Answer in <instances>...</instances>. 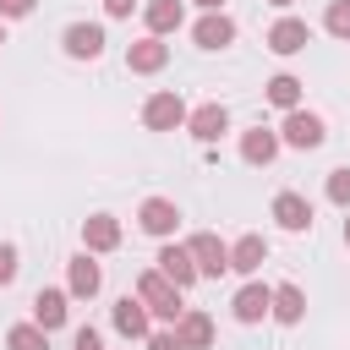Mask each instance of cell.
<instances>
[{
    "mask_svg": "<svg viewBox=\"0 0 350 350\" xmlns=\"http://www.w3.org/2000/svg\"><path fill=\"white\" fill-rule=\"evenodd\" d=\"M137 295L148 301V312H153L159 323H180V312H186V306H180V284L164 279L159 268H148V273L137 279Z\"/></svg>",
    "mask_w": 350,
    "mask_h": 350,
    "instance_id": "cell-1",
    "label": "cell"
},
{
    "mask_svg": "<svg viewBox=\"0 0 350 350\" xmlns=\"http://www.w3.org/2000/svg\"><path fill=\"white\" fill-rule=\"evenodd\" d=\"M323 137H328L323 115H312V109H284V126H279V142H284V148L312 153V148H323Z\"/></svg>",
    "mask_w": 350,
    "mask_h": 350,
    "instance_id": "cell-2",
    "label": "cell"
},
{
    "mask_svg": "<svg viewBox=\"0 0 350 350\" xmlns=\"http://www.w3.org/2000/svg\"><path fill=\"white\" fill-rule=\"evenodd\" d=\"M186 115H191V109H186V98H180V93H170V88H164V93H153V98L142 104V126H148V131H175V126H186Z\"/></svg>",
    "mask_w": 350,
    "mask_h": 350,
    "instance_id": "cell-3",
    "label": "cell"
},
{
    "mask_svg": "<svg viewBox=\"0 0 350 350\" xmlns=\"http://www.w3.org/2000/svg\"><path fill=\"white\" fill-rule=\"evenodd\" d=\"M186 246H191V262H197V273H202V279H219V273L230 268V246H224L213 230H197Z\"/></svg>",
    "mask_w": 350,
    "mask_h": 350,
    "instance_id": "cell-4",
    "label": "cell"
},
{
    "mask_svg": "<svg viewBox=\"0 0 350 350\" xmlns=\"http://www.w3.org/2000/svg\"><path fill=\"white\" fill-rule=\"evenodd\" d=\"M98 284H104V268L93 262V252H77V257L66 262V290H71V301H93Z\"/></svg>",
    "mask_w": 350,
    "mask_h": 350,
    "instance_id": "cell-5",
    "label": "cell"
},
{
    "mask_svg": "<svg viewBox=\"0 0 350 350\" xmlns=\"http://www.w3.org/2000/svg\"><path fill=\"white\" fill-rule=\"evenodd\" d=\"M137 224H142L148 235H159V241H170V235L180 230V208H175L170 197H148V202L137 208Z\"/></svg>",
    "mask_w": 350,
    "mask_h": 350,
    "instance_id": "cell-6",
    "label": "cell"
},
{
    "mask_svg": "<svg viewBox=\"0 0 350 350\" xmlns=\"http://www.w3.org/2000/svg\"><path fill=\"white\" fill-rule=\"evenodd\" d=\"M230 312H235V323H262L268 312H273V284H241L235 290V301H230Z\"/></svg>",
    "mask_w": 350,
    "mask_h": 350,
    "instance_id": "cell-7",
    "label": "cell"
},
{
    "mask_svg": "<svg viewBox=\"0 0 350 350\" xmlns=\"http://www.w3.org/2000/svg\"><path fill=\"white\" fill-rule=\"evenodd\" d=\"M60 44H66L71 60H98V55H104V27H98V22H71V27L60 33Z\"/></svg>",
    "mask_w": 350,
    "mask_h": 350,
    "instance_id": "cell-8",
    "label": "cell"
},
{
    "mask_svg": "<svg viewBox=\"0 0 350 350\" xmlns=\"http://www.w3.org/2000/svg\"><path fill=\"white\" fill-rule=\"evenodd\" d=\"M164 66H170V44L153 38V33L126 49V71H137V77H153V71H164Z\"/></svg>",
    "mask_w": 350,
    "mask_h": 350,
    "instance_id": "cell-9",
    "label": "cell"
},
{
    "mask_svg": "<svg viewBox=\"0 0 350 350\" xmlns=\"http://www.w3.org/2000/svg\"><path fill=\"white\" fill-rule=\"evenodd\" d=\"M153 262H159V273H164V279H175V284H180V290H186V284H197V279H202V273H197V262H191V246H175V241H164V246H159V257H153Z\"/></svg>",
    "mask_w": 350,
    "mask_h": 350,
    "instance_id": "cell-10",
    "label": "cell"
},
{
    "mask_svg": "<svg viewBox=\"0 0 350 350\" xmlns=\"http://www.w3.org/2000/svg\"><path fill=\"white\" fill-rule=\"evenodd\" d=\"M306 44H312V27H306L301 16H279V22L268 27V49H273V55H301Z\"/></svg>",
    "mask_w": 350,
    "mask_h": 350,
    "instance_id": "cell-11",
    "label": "cell"
},
{
    "mask_svg": "<svg viewBox=\"0 0 350 350\" xmlns=\"http://www.w3.org/2000/svg\"><path fill=\"white\" fill-rule=\"evenodd\" d=\"M82 246L98 257V252H115L120 246V219L115 213H88L82 219Z\"/></svg>",
    "mask_w": 350,
    "mask_h": 350,
    "instance_id": "cell-12",
    "label": "cell"
},
{
    "mask_svg": "<svg viewBox=\"0 0 350 350\" xmlns=\"http://www.w3.org/2000/svg\"><path fill=\"white\" fill-rule=\"evenodd\" d=\"M115 334H126V339H148L153 334V312H148V301L137 295H126V301H115Z\"/></svg>",
    "mask_w": 350,
    "mask_h": 350,
    "instance_id": "cell-13",
    "label": "cell"
},
{
    "mask_svg": "<svg viewBox=\"0 0 350 350\" xmlns=\"http://www.w3.org/2000/svg\"><path fill=\"white\" fill-rule=\"evenodd\" d=\"M186 131H191L197 142H219V137L230 131V115H224V104H197V109L186 115Z\"/></svg>",
    "mask_w": 350,
    "mask_h": 350,
    "instance_id": "cell-14",
    "label": "cell"
},
{
    "mask_svg": "<svg viewBox=\"0 0 350 350\" xmlns=\"http://www.w3.org/2000/svg\"><path fill=\"white\" fill-rule=\"evenodd\" d=\"M279 148H284V142H279V131H268V126L241 131V159H246V164H257V170H262V164H273V159H279Z\"/></svg>",
    "mask_w": 350,
    "mask_h": 350,
    "instance_id": "cell-15",
    "label": "cell"
},
{
    "mask_svg": "<svg viewBox=\"0 0 350 350\" xmlns=\"http://www.w3.org/2000/svg\"><path fill=\"white\" fill-rule=\"evenodd\" d=\"M273 219H279V230L301 235V230H312V202H306L301 191H279V197H273Z\"/></svg>",
    "mask_w": 350,
    "mask_h": 350,
    "instance_id": "cell-16",
    "label": "cell"
},
{
    "mask_svg": "<svg viewBox=\"0 0 350 350\" xmlns=\"http://www.w3.org/2000/svg\"><path fill=\"white\" fill-rule=\"evenodd\" d=\"M66 317H71V290H38V295H33V323H38V328L55 334Z\"/></svg>",
    "mask_w": 350,
    "mask_h": 350,
    "instance_id": "cell-17",
    "label": "cell"
},
{
    "mask_svg": "<svg viewBox=\"0 0 350 350\" xmlns=\"http://www.w3.org/2000/svg\"><path fill=\"white\" fill-rule=\"evenodd\" d=\"M191 38H197L202 49H224V44H235V22H230L224 11H202L197 27H191Z\"/></svg>",
    "mask_w": 350,
    "mask_h": 350,
    "instance_id": "cell-18",
    "label": "cell"
},
{
    "mask_svg": "<svg viewBox=\"0 0 350 350\" xmlns=\"http://www.w3.org/2000/svg\"><path fill=\"white\" fill-rule=\"evenodd\" d=\"M142 22H148L153 38H164V33H175V27L186 22V5H180V0H148V5H142Z\"/></svg>",
    "mask_w": 350,
    "mask_h": 350,
    "instance_id": "cell-19",
    "label": "cell"
},
{
    "mask_svg": "<svg viewBox=\"0 0 350 350\" xmlns=\"http://www.w3.org/2000/svg\"><path fill=\"white\" fill-rule=\"evenodd\" d=\"M273 323H284V328H295L301 317H306V295H301V284H273V312H268Z\"/></svg>",
    "mask_w": 350,
    "mask_h": 350,
    "instance_id": "cell-20",
    "label": "cell"
},
{
    "mask_svg": "<svg viewBox=\"0 0 350 350\" xmlns=\"http://www.w3.org/2000/svg\"><path fill=\"white\" fill-rule=\"evenodd\" d=\"M175 334H180V345H186V350H208V345H213V317L186 306V312H180V323H175Z\"/></svg>",
    "mask_w": 350,
    "mask_h": 350,
    "instance_id": "cell-21",
    "label": "cell"
},
{
    "mask_svg": "<svg viewBox=\"0 0 350 350\" xmlns=\"http://www.w3.org/2000/svg\"><path fill=\"white\" fill-rule=\"evenodd\" d=\"M262 262H268V241H262V235H241V241L230 246V268H235V273H257Z\"/></svg>",
    "mask_w": 350,
    "mask_h": 350,
    "instance_id": "cell-22",
    "label": "cell"
},
{
    "mask_svg": "<svg viewBox=\"0 0 350 350\" xmlns=\"http://www.w3.org/2000/svg\"><path fill=\"white\" fill-rule=\"evenodd\" d=\"M268 104H279V109H301V77H290V71H279V77H268Z\"/></svg>",
    "mask_w": 350,
    "mask_h": 350,
    "instance_id": "cell-23",
    "label": "cell"
},
{
    "mask_svg": "<svg viewBox=\"0 0 350 350\" xmlns=\"http://www.w3.org/2000/svg\"><path fill=\"white\" fill-rule=\"evenodd\" d=\"M5 350H49V328H38V323H16V328L5 334Z\"/></svg>",
    "mask_w": 350,
    "mask_h": 350,
    "instance_id": "cell-24",
    "label": "cell"
},
{
    "mask_svg": "<svg viewBox=\"0 0 350 350\" xmlns=\"http://www.w3.org/2000/svg\"><path fill=\"white\" fill-rule=\"evenodd\" d=\"M323 191H328V202H334V208H350V164L328 170V186H323Z\"/></svg>",
    "mask_w": 350,
    "mask_h": 350,
    "instance_id": "cell-25",
    "label": "cell"
},
{
    "mask_svg": "<svg viewBox=\"0 0 350 350\" xmlns=\"http://www.w3.org/2000/svg\"><path fill=\"white\" fill-rule=\"evenodd\" d=\"M323 27H328L334 38H350V0H328V16H323Z\"/></svg>",
    "mask_w": 350,
    "mask_h": 350,
    "instance_id": "cell-26",
    "label": "cell"
},
{
    "mask_svg": "<svg viewBox=\"0 0 350 350\" xmlns=\"http://www.w3.org/2000/svg\"><path fill=\"white\" fill-rule=\"evenodd\" d=\"M16 268H22V257H16V246L11 241H0V290L16 279Z\"/></svg>",
    "mask_w": 350,
    "mask_h": 350,
    "instance_id": "cell-27",
    "label": "cell"
},
{
    "mask_svg": "<svg viewBox=\"0 0 350 350\" xmlns=\"http://www.w3.org/2000/svg\"><path fill=\"white\" fill-rule=\"evenodd\" d=\"M148 350H186V345H180L175 328H159V334H148Z\"/></svg>",
    "mask_w": 350,
    "mask_h": 350,
    "instance_id": "cell-28",
    "label": "cell"
},
{
    "mask_svg": "<svg viewBox=\"0 0 350 350\" xmlns=\"http://www.w3.org/2000/svg\"><path fill=\"white\" fill-rule=\"evenodd\" d=\"M71 350H104V334L98 328H77L71 334Z\"/></svg>",
    "mask_w": 350,
    "mask_h": 350,
    "instance_id": "cell-29",
    "label": "cell"
},
{
    "mask_svg": "<svg viewBox=\"0 0 350 350\" xmlns=\"http://www.w3.org/2000/svg\"><path fill=\"white\" fill-rule=\"evenodd\" d=\"M33 5H38V0H0V16H5V22H16V16H27Z\"/></svg>",
    "mask_w": 350,
    "mask_h": 350,
    "instance_id": "cell-30",
    "label": "cell"
},
{
    "mask_svg": "<svg viewBox=\"0 0 350 350\" xmlns=\"http://www.w3.org/2000/svg\"><path fill=\"white\" fill-rule=\"evenodd\" d=\"M137 0H104V16H131Z\"/></svg>",
    "mask_w": 350,
    "mask_h": 350,
    "instance_id": "cell-31",
    "label": "cell"
},
{
    "mask_svg": "<svg viewBox=\"0 0 350 350\" xmlns=\"http://www.w3.org/2000/svg\"><path fill=\"white\" fill-rule=\"evenodd\" d=\"M197 5H202V11H224V0H197Z\"/></svg>",
    "mask_w": 350,
    "mask_h": 350,
    "instance_id": "cell-32",
    "label": "cell"
},
{
    "mask_svg": "<svg viewBox=\"0 0 350 350\" xmlns=\"http://www.w3.org/2000/svg\"><path fill=\"white\" fill-rule=\"evenodd\" d=\"M268 5H279V11H290V5H295V0H268Z\"/></svg>",
    "mask_w": 350,
    "mask_h": 350,
    "instance_id": "cell-33",
    "label": "cell"
},
{
    "mask_svg": "<svg viewBox=\"0 0 350 350\" xmlns=\"http://www.w3.org/2000/svg\"><path fill=\"white\" fill-rule=\"evenodd\" d=\"M345 246H350V219H345Z\"/></svg>",
    "mask_w": 350,
    "mask_h": 350,
    "instance_id": "cell-34",
    "label": "cell"
},
{
    "mask_svg": "<svg viewBox=\"0 0 350 350\" xmlns=\"http://www.w3.org/2000/svg\"><path fill=\"white\" fill-rule=\"evenodd\" d=\"M0 44H5V16H0Z\"/></svg>",
    "mask_w": 350,
    "mask_h": 350,
    "instance_id": "cell-35",
    "label": "cell"
}]
</instances>
